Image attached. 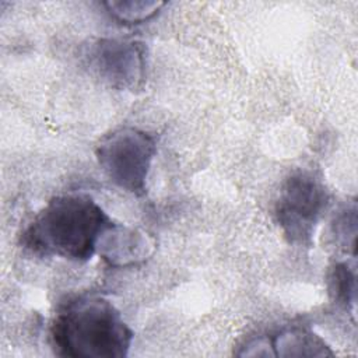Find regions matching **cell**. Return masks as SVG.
Wrapping results in <instances>:
<instances>
[{
  "label": "cell",
  "mask_w": 358,
  "mask_h": 358,
  "mask_svg": "<svg viewBox=\"0 0 358 358\" xmlns=\"http://www.w3.org/2000/svg\"><path fill=\"white\" fill-rule=\"evenodd\" d=\"M112 222L88 194H59L36 213L21 241L35 255L81 263L96 253L99 236Z\"/></svg>",
  "instance_id": "6da1fadb"
},
{
  "label": "cell",
  "mask_w": 358,
  "mask_h": 358,
  "mask_svg": "<svg viewBox=\"0 0 358 358\" xmlns=\"http://www.w3.org/2000/svg\"><path fill=\"white\" fill-rule=\"evenodd\" d=\"M50 341L60 357L123 358L133 331L109 299L81 295L59 308L50 324Z\"/></svg>",
  "instance_id": "7a4b0ae2"
},
{
  "label": "cell",
  "mask_w": 358,
  "mask_h": 358,
  "mask_svg": "<svg viewBox=\"0 0 358 358\" xmlns=\"http://www.w3.org/2000/svg\"><path fill=\"white\" fill-rule=\"evenodd\" d=\"M155 152V138L131 126L112 130L95 147L98 165L106 178L119 189L134 196L145 193Z\"/></svg>",
  "instance_id": "3957f363"
},
{
  "label": "cell",
  "mask_w": 358,
  "mask_h": 358,
  "mask_svg": "<svg viewBox=\"0 0 358 358\" xmlns=\"http://www.w3.org/2000/svg\"><path fill=\"white\" fill-rule=\"evenodd\" d=\"M330 194L319 176L306 169L294 171L284 180L274 215L285 239L295 246H309Z\"/></svg>",
  "instance_id": "277c9868"
},
{
  "label": "cell",
  "mask_w": 358,
  "mask_h": 358,
  "mask_svg": "<svg viewBox=\"0 0 358 358\" xmlns=\"http://www.w3.org/2000/svg\"><path fill=\"white\" fill-rule=\"evenodd\" d=\"M87 60L92 73L119 91L141 90L147 76V48L134 39L101 38L90 45Z\"/></svg>",
  "instance_id": "5b68a950"
},
{
  "label": "cell",
  "mask_w": 358,
  "mask_h": 358,
  "mask_svg": "<svg viewBox=\"0 0 358 358\" xmlns=\"http://www.w3.org/2000/svg\"><path fill=\"white\" fill-rule=\"evenodd\" d=\"M155 249L154 239L138 228L112 222L99 236L96 253L103 262L116 268L133 267L151 257Z\"/></svg>",
  "instance_id": "8992f818"
},
{
  "label": "cell",
  "mask_w": 358,
  "mask_h": 358,
  "mask_svg": "<svg viewBox=\"0 0 358 358\" xmlns=\"http://www.w3.org/2000/svg\"><path fill=\"white\" fill-rule=\"evenodd\" d=\"M273 355L277 357H329L330 347L306 327H288L270 337Z\"/></svg>",
  "instance_id": "52a82bcc"
},
{
  "label": "cell",
  "mask_w": 358,
  "mask_h": 358,
  "mask_svg": "<svg viewBox=\"0 0 358 358\" xmlns=\"http://www.w3.org/2000/svg\"><path fill=\"white\" fill-rule=\"evenodd\" d=\"M327 288L334 302L345 309H355L357 275L354 259L351 263L344 260L337 262L330 267L327 274Z\"/></svg>",
  "instance_id": "ba28073f"
},
{
  "label": "cell",
  "mask_w": 358,
  "mask_h": 358,
  "mask_svg": "<svg viewBox=\"0 0 358 358\" xmlns=\"http://www.w3.org/2000/svg\"><path fill=\"white\" fill-rule=\"evenodd\" d=\"M165 6V1L158 0H109L103 3L108 14L115 21L126 25L145 22L154 18Z\"/></svg>",
  "instance_id": "9c48e42d"
},
{
  "label": "cell",
  "mask_w": 358,
  "mask_h": 358,
  "mask_svg": "<svg viewBox=\"0 0 358 358\" xmlns=\"http://www.w3.org/2000/svg\"><path fill=\"white\" fill-rule=\"evenodd\" d=\"M331 236L334 243L344 252H351L355 255L357 243V204L352 201L341 207L333 218L331 222Z\"/></svg>",
  "instance_id": "30bf717a"
}]
</instances>
